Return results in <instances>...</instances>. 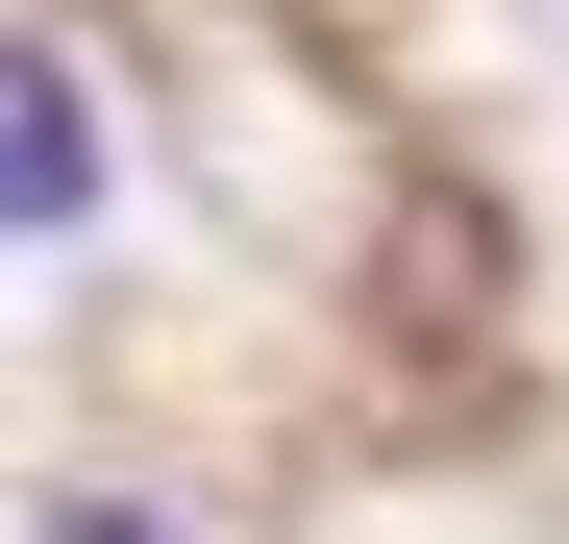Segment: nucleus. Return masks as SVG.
Listing matches in <instances>:
<instances>
[{
  "label": "nucleus",
  "mask_w": 569,
  "mask_h": 544,
  "mask_svg": "<svg viewBox=\"0 0 569 544\" xmlns=\"http://www.w3.org/2000/svg\"><path fill=\"white\" fill-rule=\"evenodd\" d=\"M100 199H124V100H100L74 50H26V26H0V272H26V248H74Z\"/></svg>",
  "instance_id": "nucleus-1"
},
{
  "label": "nucleus",
  "mask_w": 569,
  "mask_h": 544,
  "mask_svg": "<svg viewBox=\"0 0 569 544\" xmlns=\"http://www.w3.org/2000/svg\"><path fill=\"white\" fill-rule=\"evenodd\" d=\"M26 544H199V520H149V495H50Z\"/></svg>",
  "instance_id": "nucleus-2"
}]
</instances>
